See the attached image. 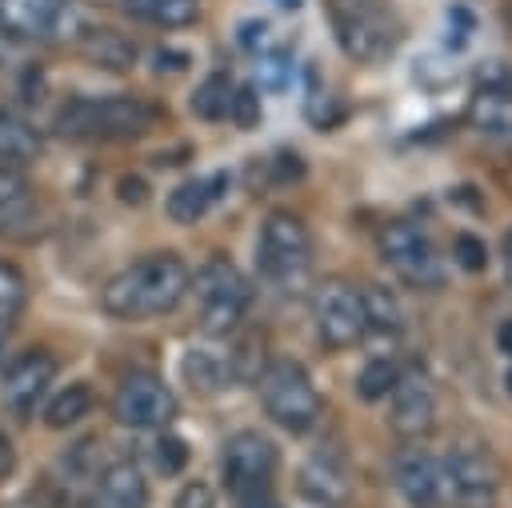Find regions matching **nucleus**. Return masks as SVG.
<instances>
[{"mask_svg":"<svg viewBox=\"0 0 512 508\" xmlns=\"http://www.w3.org/2000/svg\"><path fill=\"white\" fill-rule=\"evenodd\" d=\"M192 268L176 252H148L120 268L104 288H100V308L112 320H152L188 296Z\"/></svg>","mask_w":512,"mask_h":508,"instance_id":"f257e3e1","label":"nucleus"},{"mask_svg":"<svg viewBox=\"0 0 512 508\" xmlns=\"http://www.w3.org/2000/svg\"><path fill=\"white\" fill-rule=\"evenodd\" d=\"M160 108L144 96H72L56 112V132L68 140H140L160 124Z\"/></svg>","mask_w":512,"mask_h":508,"instance_id":"f03ea898","label":"nucleus"},{"mask_svg":"<svg viewBox=\"0 0 512 508\" xmlns=\"http://www.w3.org/2000/svg\"><path fill=\"white\" fill-rule=\"evenodd\" d=\"M336 44L356 64L388 60L404 40V20L388 0H328Z\"/></svg>","mask_w":512,"mask_h":508,"instance_id":"7ed1b4c3","label":"nucleus"},{"mask_svg":"<svg viewBox=\"0 0 512 508\" xmlns=\"http://www.w3.org/2000/svg\"><path fill=\"white\" fill-rule=\"evenodd\" d=\"M256 268L264 284H272L276 292L304 288L312 272V232L296 212L276 208L264 216L260 236H256Z\"/></svg>","mask_w":512,"mask_h":508,"instance_id":"20e7f679","label":"nucleus"},{"mask_svg":"<svg viewBox=\"0 0 512 508\" xmlns=\"http://www.w3.org/2000/svg\"><path fill=\"white\" fill-rule=\"evenodd\" d=\"M256 388H260V404H264L268 420L280 424L284 432L304 436L320 424L324 404H320V392L300 360L280 356V360L264 364V372L256 376Z\"/></svg>","mask_w":512,"mask_h":508,"instance_id":"39448f33","label":"nucleus"},{"mask_svg":"<svg viewBox=\"0 0 512 508\" xmlns=\"http://www.w3.org/2000/svg\"><path fill=\"white\" fill-rule=\"evenodd\" d=\"M188 292L196 296V312H200V328H204V336H228L240 320H244V312H248V304H252V284H248V276L228 260V256H208L196 272H192V284H188Z\"/></svg>","mask_w":512,"mask_h":508,"instance_id":"423d86ee","label":"nucleus"},{"mask_svg":"<svg viewBox=\"0 0 512 508\" xmlns=\"http://www.w3.org/2000/svg\"><path fill=\"white\" fill-rule=\"evenodd\" d=\"M376 244H380V260L388 264V272L400 284L420 288V292L444 288V276H448L444 256H440L436 240L420 224H412V220H388L380 228Z\"/></svg>","mask_w":512,"mask_h":508,"instance_id":"0eeeda50","label":"nucleus"},{"mask_svg":"<svg viewBox=\"0 0 512 508\" xmlns=\"http://www.w3.org/2000/svg\"><path fill=\"white\" fill-rule=\"evenodd\" d=\"M444 488H448V504L456 508H492L496 492H500V464L488 452L484 440H456L444 456Z\"/></svg>","mask_w":512,"mask_h":508,"instance_id":"6e6552de","label":"nucleus"},{"mask_svg":"<svg viewBox=\"0 0 512 508\" xmlns=\"http://www.w3.org/2000/svg\"><path fill=\"white\" fill-rule=\"evenodd\" d=\"M112 416L132 432H160L176 420V392L164 384V376L136 368L116 384Z\"/></svg>","mask_w":512,"mask_h":508,"instance_id":"1a4fd4ad","label":"nucleus"},{"mask_svg":"<svg viewBox=\"0 0 512 508\" xmlns=\"http://www.w3.org/2000/svg\"><path fill=\"white\" fill-rule=\"evenodd\" d=\"M276 468H280V452L256 428L232 432L224 440V448H220V480L228 484V492L236 500L240 496H252V492H268Z\"/></svg>","mask_w":512,"mask_h":508,"instance_id":"9d476101","label":"nucleus"},{"mask_svg":"<svg viewBox=\"0 0 512 508\" xmlns=\"http://www.w3.org/2000/svg\"><path fill=\"white\" fill-rule=\"evenodd\" d=\"M56 372H60V364H56V356L48 348L16 352L0 372V404H4V412L16 416V420H32L36 408L48 400V392L56 384Z\"/></svg>","mask_w":512,"mask_h":508,"instance_id":"9b49d317","label":"nucleus"},{"mask_svg":"<svg viewBox=\"0 0 512 508\" xmlns=\"http://www.w3.org/2000/svg\"><path fill=\"white\" fill-rule=\"evenodd\" d=\"M312 324L324 348H352L364 336V308H360V288L328 276L312 292Z\"/></svg>","mask_w":512,"mask_h":508,"instance_id":"f8f14e48","label":"nucleus"},{"mask_svg":"<svg viewBox=\"0 0 512 508\" xmlns=\"http://www.w3.org/2000/svg\"><path fill=\"white\" fill-rule=\"evenodd\" d=\"M388 400V424L392 432H400L404 440H420L436 428V412H440V392L432 384V376L424 368H400Z\"/></svg>","mask_w":512,"mask_h":508,"instance_id":"ddd939ff","label":"nucleus"},{"mask_svg":"<svg viewBox=\"0 0 512 508\" xmlns=\"http://www.w3.org/2000/svg\"><path fill=\"white\" fill-rule=\"evenodd\" d=\"M392 484L400 492V500L408 508H444L448 504V488H444V464L436 452L408 444L396 464H392Z\"/></svg>","mask_w":512,"mask_h":508,"instance_id":"4468645a","label":"nucleus"},{"mask_svg":"<svg viewBox=\"0 0 512 508\" xmlns=\"http://www.w3.org/2000/svg\"><path fill=\"white\" fill-rule=\"evenodd\" d=\"M464 116L484 136H512V68H504L500 60L480 68Z\"/></svg>","mask_w":512,"mask_h":508,"instance_id":"2eb2a0df","label":"nucleus"},{"mask_svg":"<svg viewBox=\"0 0 512 508\" xmlns=\"http://www.w3.org/2000/svg\"><path fill=\"white\" fill-rule=\"evenodd\" d=\"M300 492L320 508H348L352 476H348V464L340 460V452H332V448L312 452L308 464L300 468Z\"/></svg>","mask_w":512,"mask_h":508,"instance_id":"dca6fc26","label":"nucleus"},{"mask_svg":"<svg viewBox=\"0 0 512 508\" xmlns=\"http://www.w3.org/2000/svg\"><path fill=\"white\" fill-rule=\"evenodd\" d=\"M68 0H0V32L8 40H48L60 32Z\"/></svg>","mask_w":512,"mask_h":508,"instance_id":"f3484780","label":"nucleus"},{"mask_svg":"<svg viewBox=\"0 0 512 508\" xmlns=\"http://www.w3.org/2000/svg\"><path fill=\"white\" fill-rule=\"evenodd\" d=\"M72 40H76V48H80L92 64L112 68V72L132 68V64H136V56H140L136 40H128L120 28H108V24H88V20H84V24H76Z\"/></svg>","mask_w":512,"mask_h":508,"instance_id":"a211bd4d","label":"nucleus"},{"mask_svg":"<svg viewBox=\"0 0 512 508\" xmlns=\"http://www.w3.org/2000/svg\"><path fill=\"white\" fill-rule=\"evenodd\" d=\"M88 508H148V480L136 460H112L100 472L96 500Z\"/></svg>","mask_w":512,"mask_h":508,"instance_id":"6ab92c4d","label":"nucleus"},{"mask_svg":"<svg viewBox=\"0 0 512 508\" xmlns=\"http://www.w3.org/2000/svg\"><path fill=\"white\" fill-rule=\"evenodd\" d=\"M224 184H228V176L224 172H212V176H188V180H180L172 192H168V216L176 220V224H196L220 196H224Z\"/></svg>","mask_w":512,"mask_h":508,"instance_id":"aec40b11","label":"nucleus"},{"mask_svg":"<svg viewBox=\"0 0 512 508\" xmlns=\"http://www.w3.org/2000/svg\"><path fill=\"white\" fill-rule=\"evenodd\" d=\"M180 372L184 380L192 384V392H220L232 376H236V352H220L212 344H200V348H188L184 360H180Z\"/></svg>","mask_w":512,"mask_h":508,"instance_id":"412c9836","label":"nucleus"},{"mask_svg":"<svg viewBox=\"0 0 512 508\" xmlns=\"http://www.w3.org/2000/svg\"><path fill=\"white\" fill-rule=\"evenodd\" d=\"M360 308H364V332H376V336H400L404 332V308H400L392 288H384L376 280L364 284Z\"/></svg>","mask_w":512,"mask_h":508,"instance_id":"4be33fe9","label":"nucleus"},{"mask_svg":"<svg viewBox=\"0 0 512 508\" xmlns=\"http://www.w3.org/2000/svg\"><path fill=\"white\" fill-rule=\"evenodd\" d=\"M120 8L152 28H188L200 16V0H120Z\"/></svg>","mask_w":512,"mask_h":508,"instance_id":"5701e85b","label":"nucleus"},{"mask_svg":"<svg viewBox=\"0 0 512 508\" xmlns=\"http://www.w3.org/2000/svg\"><path fill=\"white\" fill-rule=\"evenodd\" d=\"M92 412V388L84 380H72L60 392H48L44 400V424L48 428H72Z\"/></svg>","mask_w":512,"mask_h":508,"instance_id":"b1692460","label":"nucleus"},{"mask_svg":"<svg viewBox=\"0 0 512 508\" xmlns=\"http://www.w3.org/2000/svg\"><path fill=\"white\" fill-rule=\"evenodd\" d=\"M40 156V132L12 116V112H0V164H24V160H36Z\"/></svg>","mask_w":512,"mask_h":508,"instance_id":"393cba45","label":"nucleus"},{"mask_svg":"<svg viewBox=\"0 0 512 508\" xmlns=\"http://www.w3.org/2000/svg\"><path fill=\"white\" fill-rule=\"evenodd\" d=\"M232 96H236V84L228 72H212L200 80V88L192 92V112L200 120H228L232 116Z\"/></svg>","mask_w":512,"mask_h":508,"instance_id":"a878e982","label":"nucleus"},{"mask_svg":"<svg viewBox=\"0 0 512 508\" xmlns=\"http://www.w3.org/2000/svg\"><path fill=\"white\" fill-rule=\"evenodd\" d=\"M32 212V184L20 168L12 164H0V228L4 224H16Z\"/></svg>","mask_w":512,"mask_h":508,"instance_id":"bb28decb","label":"nucleus"},{"mask_svg":"<svg viewBox=\"0 0 512 508\" xmlns=\"http://www.w3.org/2000/svg\"><path fill=\"white\" fill-rule=\"evenodd\" d=\"M28 304V276L20 264L0 260V324L12 328V320L24 312Z\"/></svg>","mask_w":512,"mask_h":508,"instance_id":"cd10ccee","label":"nucleus"},{"mask_svg":"<svg viewBox=\"0 0 512 508\" xmlns=\"http://www.w3.org/2000/svg\"><path fill=\"white\" fill-rule=\"evenodd\" d=\"M396 364L392 360H368L364 368H360V376H356V396L360 400H384L388 392H392V384H396Z\"/></svg>","mask_w":512,"mask_h":508,"instance_id":"c85d7f7f","label":"nucleus"},{"mask_svg":"<svg viewBox=\"0 0 512 508\" xmlns=\"http://www.w3.org/2000/svg\"><path fill=\"white\" fill-rule=\"evenodd\" d=\"M452 260H456L460 268H468V272H480V268L488 264V248H484L480 236L456 232V236H452Z\"/></svg>","mask_w":512,"mask_h":508,"instance_id":"c756f323","label":"nucleus"},{"mask_svg":"<svg viewBox=\"0 0 512 508\" xmlns=\"http://www.w3.org/2000/svg\"><path fill=\"white\" fill-rule=\"evenodd\" d=\"M184 460H188L184 440H180V436H160V444H156V468H160L164 476H176V472L184 468Z\"/></svg>","mask_w":512,"mask_h":508,"instance_id":"7c9ffc66","label":"nucleus"},{"mask_svg":"<svg viewBox=\"0 0 512 508\" xmlns=\"http://www.w3.org/2000/svg\"><path fill=\"white\" fill-rule=\"evenodd\" d=\"M172 508H216V488L208 480H188V484H180Z\"/></svg>","mask_w":512,"mask_h":508,"instance_id":"2f4dec72","label":"nucleus"},{"mask_svg":"<svg viewBox=\"0 0 512 508\" xmlns=\"http://www.w3.org/2000/svg\"><path fill=\"white\" fill-rule=\"evenodd\" d=\"M256 116H260V96H256V88H236V96H232V120H236L240 128H252Z\"/></svg>","mask_w":512,"mask_h":508,"instance_id":"473e14b6","label":"nucleus"},{"mask_svg":"<svg viewBox=\"0 0 512 508\" xmlns=\"http://www.w3.org/2000/svg\"><path fill=\"white\" fill-rule=\"evenodd\" d=\"M12 472H16V448H12L8 432L0 428V480H8Z\"/></svg>","mask_w":512,"mask_h":508,"instance_id":"72a5a7b5","label":"nucleus"},{"mask_svg":"<svg viewBox=\"0 0 512 508\" xmlns=\"http://www.w3.org/2000/svg\"><path fill=\"white\" fill-rule=\"evenodd\" d=\"M500 264H504V280H508V288H512V228H508L504 240H500Z\"/></svg>","mask_w":512,"mask_h":508,"instance_id":"f704fd0d","label":"nucleus"},{"mask_svg":"<svg viewBox=\"0 0 512 508\" xmlns=\"http://www.w3.org/2000/svg\"><path fill=\"white\" fill-rule=\"evenodd\" d=\"M240 508H280L272 500V492H252V496H240Z\"/></svg>","mask_w":512,"mask_h":508,"instance_id":"c9c22d12","label":"nucleus"},{"mask_svg":"<svg viewBox=\"0 0 512 508\" xmlns=\"http://www.w3.org/2000/svg\"><path fill=\"white\" fill-rule=\"evenodd\" d=\"M496 344H500V352H508V356H512V316L500 324V332H496Z\"/></svg>","mask_w":512,"mask_h":508,"instance_id":"e433bc0d","label":"nucleus"},{"mask_svg":"<svg viewBox=\"0 0 512 508\" xmlns=\"http://www.w3.org/2000/svg\"><path fill=\"white\" fill-rule=\"evenodd\" d=\"M280 4H284V8H300V0H280Z\"/></svg>","mask_w":512,"mask_h":508,"instance_id":"4c0bfd02","label":"nucleus"},{"mask_svg":"<svg viewBox=\"0 0 512 508\" xmlns=\"http://www.w3.org/2000/svg\"><path fill=\"white\" fill-rule=\"evenodd\" d=\"M4 332H8V328H4V324H0V348H4Z\"/></svg>","mask_w":512,"mask_h":508,"instance_id":"58836bf2","label":"nucleus"},{"mask_svg":"<svg viewBox=\"0 0 512 508\" xmlns=\"http://www.w3.org/2000/svg\"><path fill=\"white\" fill-rule=\"evenodd\" d=\"M508 16H512V0H508Z\"/></svg>","mask_w":512,"mask_h":508,"instance_id":"ea45409f","label":"nucleus"}]
</instances>
